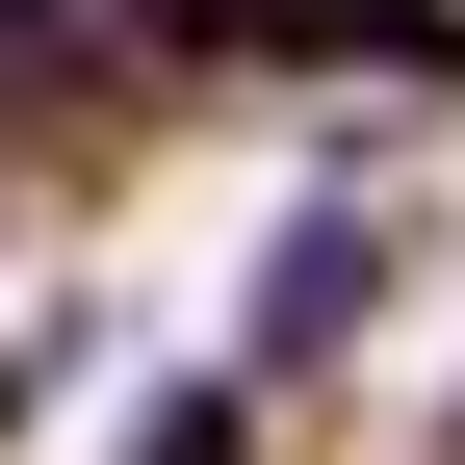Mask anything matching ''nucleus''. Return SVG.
<instances>
[]
</instances>
